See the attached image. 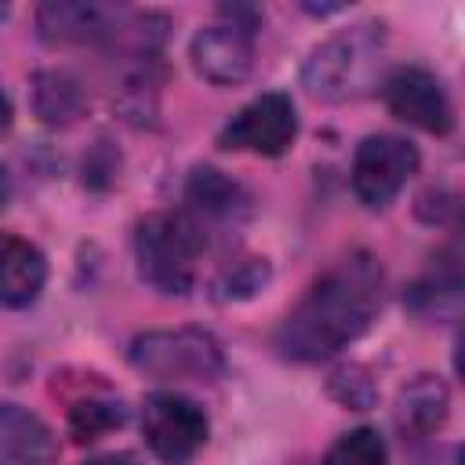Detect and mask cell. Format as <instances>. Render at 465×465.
Returning a JSON list of instances; mask_svg holds the SVG:
<instances>
[{
  "instance_id": "11",
  "label": "cell",
  "mask_w": 465,
  "mask_h": 465,
  "mask_svg": "<svg viewBox=\"0 0 465 465\" xmlns=\"http://www.w3.org/2000/svg\"><path fill=\"white\" fill-rule=\"evenodd\" d=\"M47 283V262L40 247L15 232H0V305L22 309L36 302Z\"/></svg>"
},
{
  "instance_id": "6",
  "label": "cell",
  "mask_w": 465,
  "mask_h": 465,
  "mask_svg": "<svg viewBox=\"0 0 465 465\" xmlns=\"http://www.w3.org/2000/svg\"><path fill=\"white\" fill-rule=\"evenodd\" d=\"M418 149L400 134H371L356 145L352 156V193L363 207H389L400 189L418 174Z\"/></svg>"
},
{
  "instance_id": "22",
  "label": "cell",
  "mask_w": 465,
  "mask_h": 465,
  "mask_svg": "<svg viewBox=\"0 0 465 465\" xmlns=\"http://www.w3.org/2000/svg\"><path fill=\"white\" fill-rule=\"evenodd\" d=\"M0 18H7V7H4V4H0Z\"/></svg>"
},
{
  "instance_id": "19",
  "label": "cell",
  "mask_w": 465,
  "mask_h": 465,
  "mask_svg": "<svg viewBox=\"0 0 465 465\" xmlns=\"http://www.w3.org/2000/svg\"><path fill=\"white\" fill-rule=\"evenodd\" d=\"M11 120H15V109H11V98L0 91V134L11 131Z\"/></svg>"
},
{
  "instance_id": "20",
  "label": "cell",
  "mask_w": 465,
  "mask_h": 465,
  "mask_svg": "<svg viewBox=\"0 0 465 465\" xmlns=\"http://www.w3.org/2000/svg\"><path fill=\"white\" fill-rule=\"evenodd\" d=\"M84 465H138L131 454H105V458H94V461H84Z\"/></svg>"
},
{
  "instance_id": "5",
  "label": "cell",
  "mask_w": 465,
  "mask_h": 465,
  "mask_svg": "<svg viewBox=\"0 0 465 465\" xmlns=\"http://www.w3.org/2000/svg\"><path fill=\"white\" fill-rule=\"evenodd\" d=\"M225 22H211L203 25L193 44H189V58L193 69L218 87H232L240 80H247L251 65H254V22L258 15L247 7H222Z\"/></svg>"
},
{
  "instance_id": "4",
  "label": "cell",
  "mask_w": 465,
  "mask_h": 465,
  "mask_svg": "<svg viewBox=\"0 0 465 465\" xmlns=\"http://www.w3.org/2000/svg\"><path fill=\"white\" fill-rule=\"evenodd\" d=\"M131 367L160 381H214L225 374V352L200 327L145 331L131 341Z\"/></svg>"
},
{
  "instance_id": "18",
  "label": "cell",
  "mask_w": 465,
  "mask_h": 465,
  "mask_svg": "<svg viewBox=\"0 0 465 465\" xmlns=\"http://www.w3.org/2000/svg\"><path fill=\"white\" fill-rule=\"evenodd\" d=\"M269 276V265L262 258H243V262H232L222 276H218V294L222 298H243V294H254Z\"/></svg>"
},
{
  "instance_id": "12",
  "label": "cell",
  "mask_w": 465,
  "mask_h": 465,
  "mask_svg": "<svg viewBox=\"0 0 465 465\" xmlns=\"http://www.w3.org/2000/svg\"><path fill=\"white\" fill-rule=\"evenodd\" d=\"M54 450L51 429L33 411L0 400V465H51Z\"/></svg>"
},
{
  "instance_id": "1",
  "label": "cell",
  "mask_w": 465,
  "mask_h": 465,
  "mask_svg": "<svg viewBox=\"0 0 465 465\" xmlns=\"http://www.w3.org/2000/svg\"><path fill=\"white\" fill-rule=\"evenodd\" d=\"M381 309V265L367 251L334 262L283 316L276 345L298 363H316L352 345Z\"/></svg>"
},
{
  "instance_id": "2",
  "label": "cell",
  "mask_w": 465,
  "mask_h": 465,
  "mask_svg": "<svg viewBox=\"0 0 465 465\" xmlns=\"http://www.w3.org/2000/svg\"><path fill=\"white\" fill-rule=\"evenodd\" d=\"M203 232L185 211L145 214L134 229L138 276L160 294H189L196 283Z\"/></svg>"
},
{
  "instance_id": "10",
  "label": "cell",
  "mask_w": 465,
  "mask_h": 465,
  "mask_svg": "<svg viewBox=\"0 0 465 465\" xmlns=\"http://www.w3.org/2000/svg\"><path fill=\"white\" fill-rule=\"evenodd\" d=\"M185 203H189V218L200 225V232H203V222H218V225L232 222L236 225L251 211L247 189L240 182H232L229 174L214 171V167H196L189 174Z\"/></svg>"
},
{
  "instance_id": "8",
  "label": "cell",
  "mask_w": 465,
  "mask_h": 465,
  "mask_svg": "<svg viewBox=\"0 0 465 465\" xmlns=\"http://www.w3.org/2000/svg\"><path fill=\"white\" fill-rule=\"evenodd\" d=\"M298 113L283 91H265L251 98L218 134L222 149L254 153V156H283L294 145Z\"/></svg>"
},
{
  "instance_id": "21",
  "label": "cell",
  "mask_w": 465,
  "mask_h": 465,
  "mask_svg": "<svg viewBox=\"0 0 465 465\" xmlns=\"http://www.w3.org/2000/svg\"><path fill=\"white\" fill-rule=\"evenodd\" d=\"M7 200H11V178H7V171L0 167V211L7 207Z\"/></svg>"
},
{
  "instance_id": "14",
  "label": "cell",
  "mask_w": 465,
  "mask_h": 465,
  "mask_svg": "<svg viewBox=\"0 0 465 465\" xmlns=\"http://www.w3.org/2000/svg\"><path fill=\"white\" fill-rule=\"evenodd\" d=\"M447 414H450V392L436 374L411 378L396 396V429L403 432V440L432 436L447 421Z\"/></svg>"
},
{
  "instance_id": "16",
  "label": "cell",
  "mask_w": 465,
  "mask_h": 465,
  "mask_svg": "<svg viewBox=\"0 0 465 465\" xmlns=\"http://www.w3.org/2000/svg\"><path fill=\"white\" fill-rule=\"evenodd\" d=\"M127 418L124 403L113 400V396H87V400H76L69 407V432L76 443H91L113 429H120Z\"/></svg>"
},
{
  "instance_id": "15",
  "label": "cell",
  "mask_w": 465,
  "mask_h": 465,
  "mask_svg": "<svg viewBox=\"0 0 465 465\" xmlns=\"http://www.w3.org/2000/svg\"><path fill=\"white\" fill-rule=\"evenodd\" d=\"M84 87L76 76L62 73V69H47V73H36L33 80V109L44 124L51 127H65L73 124L80 113H84Z\"/></svg>"
},
{
  "instance_id": "13",
  "label": "cell",
  "mask_w": 465,
  "mask_h": 465,
  "mask_svg": "<svg viewBox=\"0 0 465 465\" xmlns=\"http://www.w3.org/2000/svg\"><path fill=\"white\" fill-rule=\"evenodd\" d=\"M113 7L102 4H73V0H51L36 11V29L47 44H87L98 36H109Z\"/></svg>"
},
{
  "instance_id": "17",
  "label": "cell",
  "mask_w": 465,
  "mask_h": 465,
  "mask_svg": "<svg viewBox=\"0 0 465 465\" xmlns=\"http://www.w3.org/2000/svg\"><path fill=\"white\" fill-rule=\"evenodd\" d=\"M320 465H385V440L378 436V429L360 425L352 432H341Z\"/></svg>"
},
{
  "instance_id": "7",
  "label": "cell",
  "mask_w": 465,
  "mask_h": 465,
  "mask_svg": "<svg viewBox=\"0 0 465 465\" xmlns=\"http://www.w3.org/2000/svg\"><path fill=\"white\" fill-rule=\"evenodd\" d=\"M142 436L163 465H189L207 443V414L182 392H153L142 407Z\"/></svg>"
},
{
  "instance_id": "9",
  "label": "cell",
  "mask_w": 465,
  "mask_h": 465,
  "mask_svg": "<svg viewBox=\"0 0 465 465\" xmlns=\"http://www.w3.org/2000/svg\"><path fill=\"white\" fill-rule=\"evenodd\" d=\"M385 105L411 127L447 134L454 127V105L443 80L421 65H403L385 80Z\"/></svg>"
},
{
  "instance_id": "3",
  "label": "cell",
  "mask_w": 465,
  "mask_h": 465,
  "mask_svg": "<svg viewBox=\"0 0 465 465\" xmlns=\"http://www.w3.org/2000/svg\"><path fill=\"white\" fill-rule=\"evenodd\" d=\"M381 29H385L381 22H360L312 47V54L302 65L305 91L320 102H345L360 94L381 65V51H385Z\"/></svg>"
}]
</instances>
